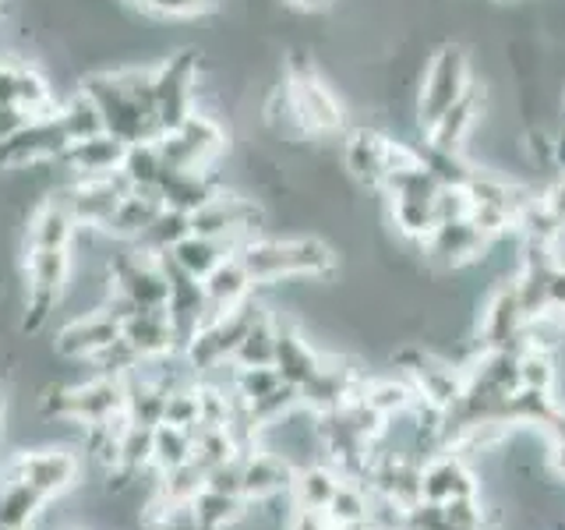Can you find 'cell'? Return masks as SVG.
Segmentation results:
<instances>
[{"label": "cell", "mask_w": 565, "mask_h": 530, "mask_svg": "<svg viewBox=\"0 0 565 530\" xmlns=\"http://www.w3.org/2000/svg\"><path fill=\"white\" fill-rule=\"evenodd\" d=\"M0 414H4V389H0Z\"/></svg>", "instance_id": "47"}, {"label": "cell", "mask_w": 565, "mask_h": 530, "mask_svg": "<svg viewBox=\"0 0 565 530\" xmlns=\"http://www.w3.org/2000/svg\"><path fill=\"white\" fill-rule=\"evenodd\" d=\"M124 156H128V141L110 135V131H99L93 138L71 141L61 156V163L71 167L78 177H106V173L120 170Z\"/></svg>", "instance_id": "18"}, {"label": "cell", "mask_w": 565, "mask_h": 530, "mask_svg": "<svg viewBox=\"0 0 565 530\" xmlns=\"http://www.w3.org/2000/svg\"><path fill=\"white\" fill-rule=\"evenodd\" d=\"M93 364H96L99 375H106V379H128V375H135V371L141 368V358H138V350L128 340H124V336H117L110 347L96 353Z\"/></svg>", "instance_id": "38"}, {"label": "cell", "mask_w": 565, "mask_h": 530, "mask_svg": "<svg viewBox=\"0 0 565 530\" xmlns=\"http://www.w3.org/2000/svg\"><path fill=\"white\" fill-rule=\"evenodd\" d=\"M120 336L138 350L141 361L181 353V340H177L167 308H141L138 315H131L128 322L120 326Z\"/></svg>", "instance_id": "17"}, {"label": "cell", "mask_w": 565, "mask_h": 530, "mask_svg": "<svg viewBox=\"0 0 565 530\" xmlns=\"http://www.w3.org/2000/svg\"><path fill=\"white\" fill-rule=\"evenodd\" d=\"M420 488L428 502H452V499H477L481 495V481L470 467V459H463L452 449H438L424 459L420 467Z\"/></svg>", "instance_id": "13"}, {"label": "cell", "mask_w": 565, "mask_h": 530, "mask_svg": "<svg viewBox=\"0 0 565 530\" xmlns=\"http://www.w3.org/2000/svg\"><path fill=\"white\" fill-rule=\"evenodd\" d=\"M520 385L526 389H544V393H555L562 368L555 361V350H541V347H523L520 350Z\"/></svg>", "instance_id": "32"}, {"label": "cell", "mask_w": 565, "mask_h": 530, "mask_svg": "<svg viewBox=\"0 0 565 530\" xmlns=\"http://www.w3.org/2000/svg\"><path fill=\"white\" fill-rule=\"evenodd\" d=\"M188 234H191V216H188V212L163 205V212H159V216L152 220V226L135 244H138V252L159 258V255H170Z\"/></svg>", "instance_id": "29"}, {"label": "cell", "mask_w": 565, "mask_h": 530, "mask_svg": "<svg viewBox=\"0 0 565 530\" xmlns=\"http://www.w3.org/2000/svg\"><path fill=\"white\" fill-rule=\"evenodd\" d=\"M473 82H477V75H473L470 50L459 40L438 43L431 50V57H424V71H420V82H417V93H414L417 128L424 131L431 120H438L441 114H446L449 106H456L473 88Z\"/></svg>", "instance_id": "4"}, {"label": "cell", "mask_w": 565, "mask_h": 530, "mask_svg": "<svg viewBox=\"0 0 565 530\" xmlns=\"http://www.w3.org/2000/svg\"><path fill=\"white\" fill-rule=\"evenodd\" d=\"M220 191L216 177H212V167L205 170H170L163 173V181H159V199L170 209H181V212H199L212 194Z\"/></svg>", "instance_id": "21"}, {"label": "cell", "mask_w": 565, "mask_h": 530, "mask_svg": "<svg viewBox=\"0 0 565 530\" xmlns=\"http://www.w3.org/2000/svg\"><path fill=\"white\" fill-rule=\"evenodd\" d=\"M163 424H177V428H199V385H173L167 393L163 406Z\"/></svg>", "instance_id": "39"}, {"label": "cell", "mask_w": 565, "mask_h": 530, "mask_svg": "<svg viewBox=\"0 0 565 530\" xmlns=\"http://www.w3.org/2000/svg\"><path fill=\"white\" fill-rule=\"evenodd\" d=\"M163 212V199H159V191H141V188H131L128 194L120 199L117 212L106 223L103 234H110L117 241H128L135 244L146 230L152 226V220Z\"/></svg>", "instance_id": "22"}, {"label": "cell", "mask_w": 565, "mask_h": 530, "mask_svg": "<svg viewBox=\"0 0 565 530\" xmlns=\"http://www.w3.org/2000/svg\"><path fill=\"white\" fill-rule=\"evenodd\" d=\"M294 464L282 453L269 449H247L241 453V491L247 502H265L290 495L294 485Z\"/></svg>", "instance_id": "14"}, {"label": "cell", "mask_w": 565, "mask_h": 530, "mask_svg": "<svg viewBox=\"0 0 565 530\" xmlns=\"http://www.w3.org/2000/svg\"><path fill=\"white\" fill-rule=\"evenodd\" d=\"M241 456V446L234 442V435H230L226 428H194V464H199L205 474L212 467L226 464V459Z\"/></svg>", "instance_id": "36"}, {"label": "cell", "mask_w": 565, "mask_h": 530, "mask_svg": "<svg viewBox=\"0 0 565 530\" xmlns=\"http://www.w3.org/2000/svg\"><path fill=\"white\" fill-rule=\"evenodd\" d=\"M547 467H552L555 477H562V481H565V438L547 442Z\"/></svg>", "instance_id": "45"}, {"label": "cell", "mask_w": 565, "mask_h": 530, "mask_svg": "<svg viewBox=\"0 0 565 530\" xmlns=\"http://www.w3.org/2000/svg\"><path fill=\"white\" fill-rule=\"evenodd\" d=\"M287 530H332V520L326 509H290Z\"/></svg>", "instance_id": "42"}, {"label": "cell", "mask_w": 565, "mask_h": 530, "mask_svg": "<svg viewBox=\"0 0 565 530\" xmlns=\"http://www.w3.org/2000/svg\"><path fill=\"white\" fill-rule=\"evenodd\" d=\"M159 156L170 170H205L226 152V128L202 110H191L177 128L156 138Z\"/></svg>", "instance_id": "5"}, {"label": "cell", "mask_w": 565, "mask_h": 530, "mask_svg": "<svg viewBox=\"0 0 565 530\" xmlns=\"http://www.w3.org/2000/svg\"><path fill=\"white\" fill-rule=\"evenodd\" d=\"M282 4L297 14H322V11H332L335 0H282Z\"/></svg>", "instance_id": "44"}, {"label": "cell", "mask_w": 565, "mask_h": 530, "mask_svg": "<svg viewBox=\"0 0 565 530\" xmlns=\"http://www.w3.org/2000/svg\"><path fill=\"white\" fill-rule=\"evenodd\" d=\"M67 146L71 138L57 114L32 117L14 135L0 141V170H25L35 163H46V159H61Z\"/></svg>", "instance_id": "11"}, {"label": "cell", "mask_w": 565, "mask_h": 530, "mask_svg": "<svg viewBox=\"0 0 565 530\" xmlns=\"http://www.w3.org/2000/svg\"><path fill=\"white\" fill-rule=\"evenodd\" d=\"M499 4H502V0H499Z\"/></svg>", "instance_id": "49"}, {"label": "cell", "mask_w": 565, "mask_h": 530, "mask_svg": "<svg viewBox=\"0 0 565 530\" xmlns=\"http://www.w3.org/2000/svg\"><path fill=\"white\" fill-rule=\"evenodd\" d=\"M244 506H247L244 495H226V491H216V488H202L191 499L188 512H191V520L199 530H226V527H234L244 517Z\"/></svg>", "instance_id": "26"}, {"label": "cell", "mask_w": 565, "mask_h": 530, "mask_svg": "<svg viewBox=\"0 0 565 530\" xmlns=\"http://www.w3.org/2000/svg\"><path fill=\"white\" fill-rule=\"evenodd\" d=\"M340 159H343V173L353 184L382 191L388 177L428 163V149H417L414 141H403L382 128H371V124H358V128L343 131Z\"/></svg>", "instance_id": "2"}, {"label": "cell", "mask_w": 565, "mask_h": 530, "mask_svg": "<svg viewBox=\"0 0 565 530\" xmlns=\"http://www.w3.org/2000/svg\"><path fill=\"white\" fill-rule=\"evenodd\" d=\"M202 287H205V297H209V311L212 315H223L230 308H237L244 305V300H252L255 294V279L247 276L244 269V262L237 255H230L223 258L216 269H212L205 279H202Z\"/></svg>", "instance_id": "20"}, {"label": "cell", "mask_w": 565, "mask_h": 530, "mask_svg": "<svg viewBox=\"0 0 565 530\" xmlns=\"http://www.w3.org/2000/svg\"><path fill=\"white\" fill-rule=\"evenodd\" d=\"M46 414H57L67 421H78L85 428L106 424L110 417L124 414V379L96 375L82 385H67L46 396Z\"/></svg>", "instance_id": "10"}, {"label": "cell", "mask_w": 565, "mask_h": 530, "mask_svg": "<svg viewBox=\"0 0 565 530\" xmlns=\"http://www.w3.org/2000/svg\"><path fill=\"white\" fill-rule=\"evenodd\" d=\"M128 191H131L128 177L117 170V173H106V177H78L75 184L64 188L61 194H53V199L64 202V209L75 216L78 226L106 230V223H110V216L117 212L120 199Z\"/></svg>", "instance_id": "12"}, {"label": "cell", "mask_w": 565, "mask_h": 530, "mask_svg": "<svg viewBox=\"0 0 565 530\" xmlns=\"http://www.w3.org/2000/svg\"><path fill=\"white\" fill-rule=\"evenodd\" d=\"M205 488H216L226 495H244L241 491V456L226 459V464H220V467H212L205 474Z\"/></svg>", "instance_id": "41"}, {"label": "cell", "mask_w": 565, "mask_h": 530, "mask_svg": "<svg viewBox=\"0 0 565 530\" xmlns=\"http://www.w3.org/2000/svg\"><path fill=\"white\" fill-rule=\"evenodd\" d=\"M265 223V212L255 199L237 191L220 188L212 199L191 212V234H205V237H220L226 244H234L241 252V244H247L252 237H258V230Z\"/></svg>", "instance_id": "6"}, {"label": "cell", "mask_w": 565, "mask_h": 530, "mask_svg": "<svg viewBox=\"0 0 565 530\" xmlns=\"http://www.w3.org/2000/svg\"><path fill=\"white\" fill-rule=\"evenodd\" d=\"M199 53L181 50L167 57L152 71V110L159 128H177L194 110V93H199Z\"/></svg>", "instance_id": "8"}, {"label": "cell", "mask_w": 565, "mask_h": 530, "mask_svg": "<svg viewBox=\"0 0 565 530\" xmlns=\"http://www.w3.org/2000/svg\"><path fill=\"white\" fill-rule=\"evenodd\" d=\"M120 336V326L114 322L103 308L85 311L57 332V353L61 358H75V361H93L99 350H106Z\"/></svg>", "instance_id": "16"}, {"label": "cell", "mask_w": 565, "mask_h": 530, "mask_svg": "<svg viewBox=\"0 0 565 530\" xmlns=\"http://www.w3.org/2000/svg\"><path fill=\"white\" fill-rule=\"evenodd\" d=\"M25 120H32L25 110H18V106H11V103H0V141H4L8 135H14Z\"/></svg>", "instance_id": "43"}, {"label": "cell", "mask_w": 565, "mask_h": 530, "mask_svg": "<svg viewBox=\"0 0 565 530\" xmlns=\"http://www.w3.org/2000/svg\"><path fill=\"white\" fill-rule=\"evenodd\" d=\"M57 117H61V124H64V131H67L71 141H82V138H93V135L106 131L99 106H96L93 99H88L85 93H78L75 99L61 103Z\"/></svg>", "instance_id": "33"}, {"label": "cell", "mask_w": 565, "mask_h": 530, "mask_svg": "<svg viewBox=\"0 0 565 530\" xmlns=\"http://www.w3.org/2000/svg\"><path fill=\"white\" fill-rule=\"evenodd\" d=\"M135 4H141V8H146V0H135Z\"/></svg>", "instance_id": "48"}, {"label": "cell", "mask_w": 565, "mask_h": 530, "mask_svg": "<svg viewBox=\"0 0 565 530\" xmlns=\"http://www.w3.org/2000/svg\"><path fill=\"white\" fill-rule=\"evenodd\" d=\"M71 276V247H29L25 258V287H29V300H25V329L35 332L40 329L53 305L61 300L64 287Z\"/></svg>", "instance_id": "9"}, {"label": "cell", "mask_w": 565, "mask_h": 530, "mask_svg": "<svg viewBox=\"0 0 565 530\" xmlns=\"http://www.w3.org/2000/svg\"><path fill=\"white\" fill-rule=\"evenodd\" d=\"M332 527L335 523H353V520H367L371 512V488L364 481H353V477H343V485L335 488L332 502L326 506Z\"/></svg>", "instance_id": "34"}, {"label": "cell", "mask_w": 565, "mask_h": 530, "mask_svg": "<svg viewBox=\"0 0 565 530\" xmlns=\"http://www.w3.org/2000/svg\"><path fill=\"white\" fill-rule=\"evenodd\" d=\"M276 326L279 318L262 308L255 322L241 336V343L234 350V368H269L276 358Z\"/></svg>", "instance_id": "27"}, {"label": "cell", "mask_w": 565, "mask_h": 530, "mask_svg": "<svg viewBox=\"0 0 565 530\" xmlns=\"http://www.w3.org/2000/svg\"><path fill=\"white\" fill-rule=\"evenodd\" d=\"M491 110L488 106V85L473 82L470 93L459 99L456 106H449L446 114L438 120H431L428 128H424V149L428 156H438V159H463L470 141H473V131L481 128L484 114Z\"/></svg>", "instance_id": "7"}, {"label": "cell", "mask_w": 565, "mask_h": 530, "mask_svg": "<svg viewBox=\"0 0 565 530\" xmlns=\"http://www.w3.org/2000/svg\"><path fill=\"white\" fill-rule=\"evenodd\" d=\"M340 485H343V474L332 464L300 467L294 474V485H290V502L297 509H326Z\"/></svg>", "instance_id": "25"}, {"label": "cell", "mask_w": 565, "mask_h": 530, "mask_svg": "<svg viewBox=\"0 0 565 530\" xmlns=\"http://www.w3.org/2000/svg\"><path fill=\"white\" fill-rule=\"evenodd\" d=\"M216 8V0H146V11L163 18H199Z\"/></svg>", "instance_id": "40"}, {"label": "cell", "mask_w": 565, "mask_h": 530, "mask_svg": "<svg viewBox=\"0 0 565 530\" xmlns=\"http://www.w3.org/2000/svg\"><path fill=\"white\" fill-rule=\"evenodd\" d=\"M78 456L67 453V449H46V453H25L14 459L11 467V477L14 481H25L32 488H40L46 499H53V495L67 491L71 485L78 481Z\"/></svg>", "instance_id": "15"}, {"label": "cell", "mask_w": 565, "mask_h": 530, "mask_svg": "<svg viewBox=\"0 0 565 530\" xmlns=\"http://www.w3.org/2000/svg\"><path fill=\"white\" fill-rule=\"evenodd\" d=\"M332 530H379L371 520H353V523H335Z\"/></svg>", "instance_id": "46"}, {"label": "cell", "mask_w": 565, "mask_h": 530, "mask_svg": "<svg viewBox=\"0 0 565 530\" xmlns=\"http://www.w3.org/2000/svg\"><path fill=\"white\" fill-rule=\"evenodd\" d=\"M279 385H282V379L273 364L269 368H234V379H230V389H234L244 403H255L262 396H269Z\"/></svg>", "instance_id": "37"}, {"label": "cell", "mask_w": 565, "mask_h": 530, "mask_svg": "<svg viewBox=\"0 0 565 530\" xmlns=\"http://www.w3.org/2000/svg\"><path fill=\"white\" fill-rule=\"evenodd\" d=\"M152 432L156 428H141V424H128L117 438V470L124 474H141L152 467Z\"/></svg>", "instance_id": "35"}, {"label": "cell", "mask_w": 565, "mask_h": 530, "mask_svg": "<svg viewBox=\"0 0 565 530\" xmlns=\"http://www.w3.org/2000/svg\"><path fill=\"white\" fill-rule=\"evenodd\" d=\"M120 173L128 177L131 188L159 191V181H163L167 163H163V156H159L156 141H131L128 156H124V163H120Z\"/></svg>", "instance_id": "30"}, {"label": "cell", "mask_w": 565, "mask_h": 530, "mask_svg": "<svg viewBox=\"0 0 565 530\" xmlns=\"http://www.w3.org/2000/svg\"><path fill=\"white\" fill-rule=\"evenodd\" d=\"M46 506V495L25 481H11L0 491V530H29V523L40 517Z\"/></svg>", "instance_id": "28"}, {"label": "cell", "mask_w": 565, "mask_h": 530, "mask_svg": "<svg viewBox=\"0 0 565 530\" xmlns=\"http://www.w3.org/2000/svg\"><path fill=\"white\" fill-rule=\"evenodd\" d=\"M194 456V432L177 428V424H156L152 432V467L159 474H167L173 467L188 464Z\"/></svg>", "instance_id": "31"}, {"label": "cell", "mask_w": 565, "mask_h": 530, "mask_svg": "<svg viewBox=\"0 0 565 530\" xmlns=\"http://www.w3.org/2000/svg\"><path fill=\"white\" fill-rule=\"evenodd\" d=\"M237 258L255 279V287L282 279H326L340 265L335 247L322 237H252L241 244Z\"/></svg>", "instance_id": "1"}, {"label": "cell", "mask_w": 565, "mask_h": 530, "mask_svg": "<svg viewBox=\"0 0 565 530\" xmlns=\"http://www.w3.org/2000/svg\"><path fill=\"white\" fill-rule=\"evenodd\" d=\"M361 400L375 414H382L385 421H393V417H406V414H411L414 403L420 396H417L411 375H385V379H364Z\"/></svg>", "instance_id": "23"}, {"label": "cell", "mask_w": 565, "mask_h": 530, "mask_svg": "<svg viewBox=\"0 0 565 530\" xmlns=\"http://www.w3.org/2000/svg\"><path fill=\"white\" fill-rule=\"evenodd\" d=\"M322 358L326 353H318L311 347V340H305L294 326L279 322L276 326V358H273V368L279 371V379L294 385L300 393V385H308L315 379V371L322 368Z\"/></svg>", "instance_id": "19"}, {"label": "cell", "mask_w": 565, "mask_h": 530, "mask_svg": "<svg viewBox=\"0 0 565 530\" xmlns=\"http://www.w3.org/2000/svg\"><path fill=\"white\" fill-rule=\"evenodd\" d=\"M287 99L294 131L305 138H335L347 131V103L335 96V88L318 75L311 57L287 61Z\"/></svg>", "instance_id": "3"}, {"label": "cell", "mask_w": 565, "mask_h": 530, "mask_svg": "<svg viewBox=\"0 0 565 530\" xmlns=\"http://www.w3.org/2000/svg\"><path fill=\"white\" fill-rule=\"evenodd\" d=\"M230 255H237V247L234 244H226L220 237H205V234H188L181 244L173 247L170 258L181 265V269L194 279H205L223 258Z\"/></svg>", "instance_id": "24"}]
</instances>
